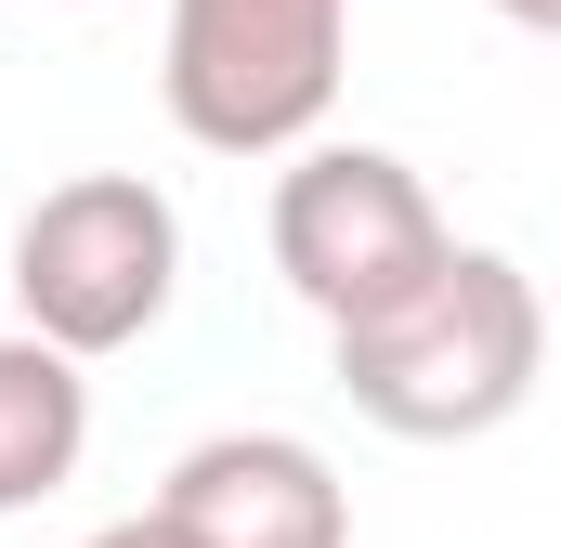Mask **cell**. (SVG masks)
Here are the masks:
<instances>
[{
	"instance_id": "6da1fadb",
	"label": "cell",
	"mask_w": 561,
	"mask_h": 548,
	"mask_svg": "<svg viewBox=\"0 0 561 548\" xmlns=\"http://www.w3.org/2000/svg\"><path fill=\"white\" fill-rule=\"evenodd\" d=\"M327 366H340L353 418H379L392 444H483V431H510L536 406L549 300L510 249H444L366 327H327Z\"/></svg>"
},
{
	"instance_id": "7a4b0ae2",
	"label": "cell",
	"mask_w": 561,
	"mask_h": 548,
	"mask_svg": "<svg viewBox=\"0 0 561 548\" xmlns=\"http://www.w3.org/2000/svg\"><path fill=\"white\" fill-rule=\"evenodd\" d=\"M183 300V209L144 170H66L13 222V327L66 366H105Z\"/></svg>"
},
{
	"instance_id": "3957f363",
	"label": "cell",
	"mask_w": 561,
	"mask_h": 548,
	"mask_svg": "<svg viewBox=\"0 0 561 548\" xmlns=\"http://www.w3.org/2000/svg\"><path fill=\"white\" fill-rule=\"evenodd\" d=\"M340 66H353V0H170L157 105L209 157H300L327 144Z\"/></svg>"
},
{
	"instance_id": "277c9868",
	"label": "cell",
	"mask_w": 561,
	"mask_h": 548,
	"mask_svg": "<svg viewBox=\"0 0 561 548\" xmlns=\"http://www.w3.org/2000/svg\"><path fill=\"white\" fill-rule=\"evenodd\" d=\"M262 236H275V274L313 327H366L379 300H405L457 249V222L431 209V183L392 144H300L275 170V222Z\"/></svg>"
},
{
	"instance_id": "5b68a950",
	"label": "cell",
	"mask_w": 561,
	"mask_h": 548,
	"mask_svg": "<svg viewBox=\"0 0 561 548\" xmlns=\"http://www.w3.org/2000/svg\"><path fill=\"white\" fill-rule=\"evenodd\" d=\"M157 523L183 548H353V483L300 431H209L170 457Z\"/></svg>"
},
{
	"instance_id": "8992f818",
	"label": "cell",
	"mask_w": 561,
	"mask_h": 548,
	"mask_svg": "<svg viewBox=\"0 0 561 548\" xmlns=\"http://www.w3.org/2000/svg\"><path fill=\"white\" fill-rule=\"evenodd\" d=\"M92 457V379L66 353H39L26 327H0V523L66 496Z\"/></svg>"
},
{
	"instance_id": "52a82bcc",
	"label": "cell",
	"mask_w": 561,
	"mask_h": 548,
	"mask_svg": "<svg viewBox=\"0 0 561 548\" xmlns=\"http://www.w3.org/2000/svg\"><path fill=\"white\" fill-rule=\"evenodd\" d=\"M92 548H183V536H170L157 510H131V523H105V536H92Z\"/></svg>"
},
{
	"instance_id": "ba28073f",
	"label": "cell",
	"mask_w": 561,
	"mask_h": 548,
	"mask_svg": "<svg viewBox=\"0 0 561 548\" xmlns=\"http://www.w3.org/2000/svg\"><path fill=\"white\" fill-rule=\"evenodd\" d=\"M483 13H510L523 39H549V26H561V0H483Z\"/></svg>"
},
{
	"instance_id": "9c48e42d",
	"label": "cell",
	"mask_w": 561,
	"mask_h": 548,
	"mask_svg": "<svg viewBox=\"0 0 561 548\" xmlns=\"http://www.w3.org/2000/svg\"><path fill=\"white\" fill-rule=\"evenodd\" d=\"M39 13H92V0H39Z\"/></svg>"
}]
</instances>
